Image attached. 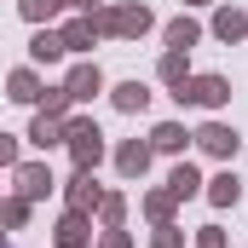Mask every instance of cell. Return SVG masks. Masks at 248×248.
<instances>
[{
	"mask_svg": "<svg viewBox=\"0 0 248 248\" xmlns=\"http://www.w3.org/2000/svg\"><path fill=\"white\" fill-rule=\"evenodd\" d=\"M190 139H196V144H202L208 156H237V144H243V139H237V133H231L225 122H208V127H196Z\"/></svg>",
	"mask_w": 248,
	"mask_h": 248,
	"instance_id": "277c9868",
	"label": "cell"
},
{
	"mask_svg": "<svg viewBox=\"0 0 248 248\" xmlns=\"http://www.w3.org/2000/svg\"><path fill=\"white\" fill-rule=\"evenodd\" d=\"M168 190H173V196H196V190H202V173H196L190 162H179V168L168 173Z\"/></svg>",
	"mask_w": 248,
	"mask_h": 248,
	"instance_id": "ac0fdd59",
	"label": "cell"
},
{
	"mask_svg": "<svg viewBox=\"0 0 248 248\" xmlns=\"http://www.w3.org/2000/svg\"><path fill=\"white\" fill-rule=\"evenodd\" d=\"M93 202H104V196H98V185H93V173H81V168H75V179H69V208H75V214H87Z\"/></svg>",
	"mask_w": 248,
	"mask_h": 248,
	"instance_id": "9c48e42d",
	"label": "cell"
},
{
	"mask_svg": "<svg viewBox=\"0 0 248 248\" xmlns=\"http://www.w3.org/2000/svg\"><path fill=\"white\" fill-rule=\"evenodd\" d=\"M63 144H69V156H75L81 173H93L98 156H104V133H98V122H69V127H63Z\"/></svg>",
	"mask_w": 248,
	"mask_h": 248,
	"instance_id": "6da1fadb",
	"label": "cell"
},
{
	"mask_svg": "<svg viewBox=\"0 0 248 248\" xmlns=\"http://www.w3.org/2000/svg\"><path fill=\"white\" fill-rule=\"evenodd\" d=\"M46 190H52V173H46L41 162H23V168H17V196H23V202H41Z\"/></svg>",
	"mask_w": 248,
	"mask_h": 248,
	"instance_id": "8992f818",
	"label": "cell"
},
{
	"mask_svg": "<svg viewBox=\"0 0 248 248\" xmlns=\"http://www.w3.org/2000/svg\"><path fill=\"white\" fill-rule=\"evenodd\" d=\"M202 248H225V237H219V225H202Z\"/></svg>",
	"mask_w": 248,
	"mask_h": 248,
	"instance_id": "83f0119b",
	"label": "cell"
},
{
	"mask_svg": "<svg viewBox=\"0 0 248 248\" xmlns=\"http://www.w3.org/2000/svg\"><path fill=\"white\" fill-rule=\"evenodd\" d=\"M237 196H243L237 173H214V179H208V202H214V208H237Z\"/></svg>",
	"mask_w": 248,
	"mask_h": 248,
	"instance_id": "30bf717a",
	"label": "cell"
},
{
	"mask_svg": "<svg viewBox=\"0 0 248 248\" xmlns=\"http://www.w3.org/2000/svg\"><path fill=\"white\" fill-rule=\"evenodd\" d=\"M6 98H12V104H35V98H41V81H35L29 69H17V75L6 81Z\"/></svg>",
	"mask_w": 248,
	"mask_h": 248,
	"instance_id": "9a60e30c",
	"label": "cell"
},
{
	"mask_svg": "<svg viewBox=\"0 0 248 248\" xmlns=\"http://www.w3.org/2000/svg\"><path fill=\"white\" fill-rule=\"evenodd\" d=\"M104 87V75H98V63H75L69 69V81H63V93H69V104H81V98H93Z\"/></svg>",
	"mask_w": 248,
	"mask_h": 248,
	"instance_id": "5b68a950",
	"label": "cell"
},
{
	"mask_svg": "<svg viewBox=\"0 0 248 248\" xmlns=\"http://www.w3.org/2000/svg\"><path fill=\"white\" fill-rule=\"evenodd\" d=\"M58 248H87V214H63V225H58Z\"/></svg>",
	"mask_w": 248,
	"mask_h": 248,
	"instance_id": "5bb4252c",
	"label": "cell"
},
{
	"mask_svg": "<svg viewBox=\"0 0 248 248\" xmlns=\"http://www.w3.org/2000/svg\"><path fill=\"white\" fill-rule=\"evenodd\" d=\"M173 98H179V104H202V110H214V104L231 98V81H225V75H190Z\"/></svg>",
	"mask_w": 248,
	"mask_h": 248,
	"instance_id": "7a4b0ae2",
	"label": "cell"
},
{
	"mask_svg": "<svg viewBox=\"0 0 248 248\" xmlns=\"http://www.w3.org/2000/svg\"><path fill=\"white\" fill-rule=\"evenodd\" d=\"M41 98H46V116H63V110H69V93H63V87H52V93H41Z\"/></svg>",
	"mask_w": 248,
	"mask_h": 248,
	"instance_id": "484cf974",
	"label": "cell"
},
{
	"mask_svg": "<svg viewBox=\"0 0 248 248\" xmlns=\"http://www.w3.org/2000/svg\"><path fill=\"white\" fill-rule=\"evenodd\" d=\"M52 12H58V0H23V17H29V23H46Z\"/></svg>",
	"mask_w": 248,
	"mask_h": 248,
	"instance_id": "603a6c76",
	"label": "cell"
},
{
	"mask_svg": "<svg viewBox=\"0 0 248 248\" xmlns=\"http://www.w3.org/2000/svg\"><path fill=\"white\" fill-rule=\"evenodd\" d=\"M173 202H179L173 190H156V196H144V214H150L156 225H168V214H173Z\"/></svg>",
	"mask_w": 248,
	"mask_h": 248,
	"instance_id": "ffe728a7",
	"label": "cell"
},
{
	"mask_svg": "<svg viewBox=\"0 0 248 248\" xmlns=\"http://www.w3.org/2000/svg\"><path fill=\"white\" fill-rule=\"evenodd\" d=\"M29 139H35L41 150H52V144H63V122H58V116H46V110H41V116H35V127H29Z\"/></svg>",
	"mask_w": 248,
	"mask_h": 248,
	"instance_id": "4fadbf2b",
	"label": "cell"
},
{
	"mask_svg": "<svg viewBox=\"0 0 248 248\" xmlns=\"http://www.w3.org/2000/svg\"><path fill=\"white\" fill-rule=\"evenodd\" d=\"M144 104H150V93H144L139 81H122V87H116V110L133 116V110H144Z\"/></svg>",
	"mask_w": 248,
	"mask_h": 248,
	"instance_id": "d6986e66",
	"label": "cell"
},
{
	"mask_svg": "<svg viewBox=\"0 0 248 248\" xmlns=\"http://www.w3.org/2000/svg\"><path fill=\"white\" fill-rule=\"evenodd\" d=\"M196 41H202V29H196L190 17H173V23H168V46H173V52H190Z\"/></svg>",
	"mask_w": 248,
	"mask_h": 248,
	"instance_id": "2e32d148",
	"label": "cell"
},
{
	"mask_svg": "<svg viewBox=\"0 0 248 248\" xmlns=\"http://www.w3.org/2000/svg\"><path fill=\"white\" fill-rule=\"evenodd\" d=\"M162 81H168V87H185V81H190L185 52H168V58H162Z\"/></svg>",
	"mask_w": 248,
	"mask_h": 248,
	"instance_id": "44dd1931",
	"label": "cell"
},
{
	"mask_svg": "<svg viewBox=\"0 0 248 248\" xmlns=\"http://www.w3.org/2000/svg\"><path fill=\"white\" fill-rule=\"evenodd\" d=\"M214 35H219V41H243V35H248V17L237 12V6H219V12H214Z\"/></svg>",
	"mask_w": 248,
	"mask_h": 248,
	"instance_id": "ba28073f",
	"label": "cell"
},
{
	"mask_svg": "<svg viewBox=\"0 0 248 248\" xmlns=\"http://www.w3.org/2000/svg\"><path fill=\"white\" fill-rule=\"evenodd\" d=\"M29 52H35V63H58V58H63V35H52V29H41V35L29 41Z\"/></svg>",
	"mask_w": 248,
	"mask_h": 248,
	"instance_id": "e0dca14e",
	"label": "cell"
},
{
	"mask_svg": "<svg viewBox=\"0 0 248 248\" xmlns=\"http://www.w3.org/2000/svg\"><path fill=\"white\" fill-rule=\"evenodd\" d=\"M196 6H202V0H196Z\"/></svg>",
	"mask_w": 248,
	"mask_h": 248,
	"instance_id": "4dcf8cb0",
	"label": "cell"
},
{
	"mask_svg": "<svg viewBox=\"0 0 248 248\" xmlns=\"http://www.w3.org/2000/svg\"><path fill=\"white\" fill-rule=\"evenodd\" d=\"M98 208H104V225H110V231H116V225H122V214H127V202H122V196H104V202H98Z\"/></svg>",
	"mask_w": 248,
	"mask_h": 248,
	"instance_id": "cb8c5ba5",
	"label": "cell"
},
{
	"mask_svg": "<svg viewBox=\"0 0 248 248\" xmlns=\"http://www.w3.org/2000/svg\"><path fill=\"white\" fill-rule=\"evenodd\" d=\"M93 35H98V23H93V12H87V17H75V23L63 29V52H87Z\"/></svg>",
	"mask_w": 248,
	"mask_h": 248,
	"instance_id": "8fae6325",
	"label": "cell"
},
{
	"mask_svg": "<svg viewBox=\"0 0 248 248\" xmlns=\"http://www.w3.org/2000/svg\"><path fill=\"white\" fill-rule=\"evenodd\" d=\"M185 237H179V225H156V237H150V248H179Z\"/></svg>",
	"mask_w": 248,
	"mask_h": 248,
	"instance_id": "d4e9b609",
	"label": "cell"
},
{
	"mask_svg": "<svg viewBox=\"0 0 248 248\" xmlns=\"http://www.w3.org/2000/svg\"><path fill=\"white\" fill-rule=\"evenodd\" d=\"M0 162H6V168L17 162V139H12V133H0Z\"/></svg>",
	"mask_w": 248,
	"mask_h": 248,
	"instance_id": "4316f807",
	"label": "cell"
},
{
	"mask_svg": "<svg viewBox=\"0 0 248 248\" xmlns=\"http://www.w3.org/2000/svg\"><path fill=\"white\" fill-rule=\"evenodd\" d=\"M116 168H122V179H144V168H150V144H122L116 150Z\"/></svg>",
	"mask_w": 248,
	"mask_h": 248,
	"instance_id": "52a82bcc",
	"label": "cell"
},
{
	"mask_svg": "<svg viewBox=\"0 0 248 248\" xmlns=\"http://www.w3.org/2000/svg\"><path fill=\"white\" fill-rule=\"evenodd\" d=\"M104 248H127V237H122V231H110V243H104Z\"/></svg>",
	"mask_w": 248,
	"mask_h": 248,
	"instance_id": "f1b7e54d",
	"label": "cell"
},
{
	"mask_svg": "<svg viewBox=\"0 0 248 248\" xmlns=\"http://www.w3.org/2000/svg\"><path fill=\"white\" fill-rule=\"evenodd\" d=\"M23 219H29V202H23V196L0 202V225H23Z\"/></svg>",
	"mask_w": 248,
	"mask_h": 248,
	"instance_id": "7402d4cb",
	"label": "cell"
},
{
	"mask_svg": "<svg viewBox=\"0 0 248 248\" xmlns=\"http://www.w3.org/2000/svg\"><path fill=\"white\" fill-rule=\"evenodd\" d=\"M93 23H98L104 35H127V41H133V35L150 29V12H144V6H116V12H98Z\"/></svg>",
	"mask_w": 248,
	"mask_h": 248,
	"instance_id": "3957f363",
	"label": "cell"
},
{
	"mask_svg": "<svg viewBox=\"0 0 248 248\" xmlns=\"http://www.w3.org/2000/svg\"><path fill=\"white\" fill-rule=\"evenodd\" d=\"M185 139H190V133H185L179 122H162L156 133H150V150H168V156H179V150H185Z\"/></svg>",
	"mask_w": 248,
	"mask_h": 248,
	"instance_id": "7c38bea8",
	"label": "cell"
},
{
	"mask_svg": "<svg viewBox=\"0 0 248 248\" xmlns=\"http://www.w3.org/2000/svg\"><path fill=\"white\" fill-rule=\"evenodd\" d=\"M58 6H81V12H93V0H58Z\"/></svg>",
	"mask_w": 248,
	"mask_h": 248,
	"instance_id": "f546056e",
	"label": "cell"
}]
</instances>
